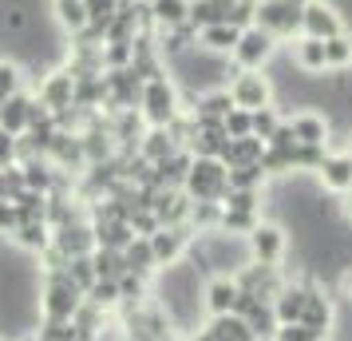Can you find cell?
<instances>
[{
  "label": "cell",
  "instance_id": "obj_1",
  "mask_svg": "<svg viewBox=\"0 0 352 341\" xmlns=\"http://www.w3.org/2000/svg\"><path fill=\"white\" fill-rule=\"evenodd\" d=\"M182 191L194 203H222L230 191V167L222 159H190V171L182 179Z\"/></svg>",
  "mask_w": 352,
  "mask_h": 341
},
{
  "label": "cell",
  "instance_id": "obj_2",
  "mask_svg": "<svg viewBox=\"0 0 352 341\" xmlns=\"http://www.w3.org/2000/svg\"><path fill=\"white\" fill-rule=\"evenodd\" d=\"M285 250H289V234H285V227H277V223H265V218H261V223L245 234V254H250V262L281 266Z\"/></svg>",
  "mask_w": 352,
  "mask_h": 341
},
{
  "label": "cell",
  "instance_id": "obj_3",
  "mask_svg": "<svg viewBox=\"0 0 352 341\" xmlns=\"http://www.w3.org/2000/svg\"><path fill=\"white\" fill-rule=\"evenodd\" d=\"M273 52H277V40H273L265 28H257V24H250V28H241L238 32V44H234V64L241 68V72H261V68L273 60Z\"/></svg>",
  "mask_w": 352,
  "mask_h": 341
},
{
  "label": "cell",
  "instance_id": "obj_4",
  "mask_svg": "<svg viewBox=\"0 0 352 341\" xmlns=\"http://www.w3.org/2000/svg\"><path fill=\"white\" fill-rule=\"evenodd\" d=\"M254 24H257V28H265L273 40L301 36V8H297V4H289V0H257Z\"/></svg>",
  "mask_w": 352,
  "mask_h": 341
},
{
  "label": "cell",
  "instance_id": "obj_5",
  "mask_svg": "<svg viewBox=\"0 0 352 341\" xmlns=\"http://www.w3.org/2000/svg\"><path fill=\"white\" fill-rule=\"evenodd\" d=\"M139 99H143V115H146L151 127H166V123L178 115V92H175V83L166 80V76L146 80L143 92H139Z\"/></svg>",
  "mask_w": 352,
  "mask_h": 341
},
{
  "label": "cell",
  "instance_id": "obj_6",
  "mask_svg": "<svg viewBox=\"0 0 352 341\" xmlns=\"http://www.w3.org/2000/svg\"><path fill=\"white\" fill-rule=\"evenodd\" d=\"M349 32V24L340 17L333 0H309L301 4V36H313V40H333V36Z\"/></svg>",
  "mask_w": 352,
  "mask_h": 341
},
{
  "label": "cell",
  "instance_id": "obj_7",
  "mask_svg": "<svg viewBox=\"0 0 352 341\" xmlns=\"http://www.w3.org/2000/svg\"><path fill=\"white\" fill-rule=\"evenodd\" d=\"M226 92L234 99V107H241V112H257V107L273 103V80L265 72H238Z\"/></svg>",
  "mask_w": 352,
  "mask_h": 341
},
{
  "label": "cell",
  "instance_id": "obj_8",
  "mask_svg": "<svg viewBox=\"0 0 352 341\" xmlns=\"http://www.w3.org/2000/svg\"><path fill=\"white\" fill-rule=\"evenodd\" d=\"M317 187L336 198L344 195V191H352V155L344 147L340 151H324V159L317 167Z\"/></svg>",
  "mask_w": 352,
  "mask_h": 341
},
{
  "label": "cell",
  "instance_id": "obj_9",
  "mask_svg": "<svg viewBox=\"0 0 352 341\" xmlns=\"http://www.w3.org/2000/svg\"><path fill=\"white\" fill-rule=\"evenodd\" d=\"M289 127H293V139L297 147H329L333 143V123H329V115L324 112H313V107H305L289 119Z\"/></svg>",
  "mask_w": 352,
  "mask_h": 341
},
{
  "label": "cell",
  "instance_id": "obj_10",
  "mask_svg": "<svg viewBox=\"0 0 352 341\" xmlns=\"http://www.w3.org/2000/svg\"><path fill=\"white\" fill-rule=\"evenodd\" d=\"M301 325H309L317 338H333V329H336V298H329L320 286H309V302H305Z\"/></svg>",
  "mask_w": 352,
  "mask_h": 341
},
{
  "label": "cell",
  "instance_id": "obj_11",
  "mask_svg": "<svg viewBox=\"0 0 352 341\" xmlns=\"http://www.w3.org/2000/svg\"><path fill=\"white\" fill-rule=\"evenodd\" d=\"M146 242H151V254H155V262H166V266H175L178 258H182V250H186V242H190V230H186V223L182 227H159L155 234H146Z\"/></svg>",
  "mask_w": 352,
  "mask_h": 341
},
{
  "label": "cell",
  "instance_id": "obj_12",
  "mask_svg": "<svg viewBox=\"0 0 352 341\" xmlns=\"http://www.w3.org/2000/svg\"><path fill=\"white\" fill-rule=\"evenodd\" d=\"M76 309H80V290L67 278H56L44 293V313L52 322H76Z\"/></svg>",
  "mask_w": 352,
  "mask_h": 341
},
{
  "label": "cell",
  "instance_id": "obj_13",
  "mask_svg": "<svg viewBox=\"0 0 352 341\" xmlns=\"http://www.w3.org/2000/svg\"><path fill=\"white\" fill-rule=\"evenodd\" d=\"M238 282L234 274H218L206 282V290H202V309H206L210 318H222V313H234V302H238Z\"/></svg>",
  "mask_w": 352,
  "mask_h": 341
},
{
  "label": "cell",
  "instance_id": "obj_14",
  "mask_svg": "<svg viewBox=\"0 0 352 341\" xmlns=\"http://www.w3.org/2000/svg\"><path fill=\"white\" fill-rule=\"evenodd\" d=\"M293 64L301 68L309 80L324 76V72H329V68H324V40H313V36H297V44H293Z\"/></svg>",
  "mask_w": 352,
  "mask_h": 341
},
{
  "label": "cell",
  "instance_id": "obj_15",
  "mask_svg": "<svg viewBox=\"0 0 352 341\" xmlns=\"http://www.w3.org/2000/svg\"><path fill=\"white\" fill-rule=\"evenodd\" d=\"M261 155H265V139L245 135V139H226L218 159H222L226 167H245V163H261Z\"/></svg>",
  "mask_w": 352,
  "mask_h": 341
},
{
  "label": "cell",
  "instance_id": "obj_16",
  "mask_svg": "<svg viewBox=\"0 0 352 341\" xmlns=\"http://www.w3.org/2000/svg\"><path fill=\"white\" fill-rule=\"evenodd\" d=\"M72 96H76V76H72V72H56V76H48V83L40 87V99H44V107H52V112L67 107Z\"/></svg>",
  "mask_w": 352,
  "mask_h": 341
},
{
  "label": "cell",
  "instance_id": "obj_17",
  "mask_svg": "<svg viewBox=\"0 0 352 341\" xmlns=\"http://www.w3.org/2000/svg\"><path fill=\"white\" fill-rule=\"evenodd\" d=\"M234 44H238V28H234V24H226V20H222V24H210V28L198 32V48L214 52V56H230Z\"/></svg>",
  "mask_w": 352,
  "mask_h": 341
},
{
  "label": "cell",
  "instance_id": "obj_18",
  "mask_svg": "<svg viewBox=\"0 0 352 341\" xmlns=\"http://www.w3.org/2000/svg\"><path fill=\"white\" fill-rule=\"evenodd\" d=\"M151 20L159 28H182L190 20V0H151Z\"/></svg>",
  "mask_w": 352,
  "mask_h": 341
},
{
  "label": "cell",
  "instance_id": "obj_19",
  "mask_svg": "<svg viewBox=\"0 0 352 341\" xmlns=\"http://www.w3.org/2000/svg\"><path fill=\"white\" fill-rule=\"evenodd\" d=\"M28 115H32V103L24 96H8L0 103V127L8 131V135H20V131L28 127Z\"/></svg>",
  "mask_w": 352,
  "mask_h": 341
},
{
  "label": "cell",
  "instance_id": "obj_20",
  "mask_svg": "<svg viewBox=\"0 0 352 341\" xmlns=\"http://www.w3.org/2000/svg\"><path fill=\"white\" fill-rule=\"evenodd\" d=\"M210 333L218 341H257L254 338V329L241 322L238 313H222V318H210V325H206Z\"/></svg>",
  "mask_w": 352,
  "mask_h": 341
},
{
  "label": "cell",
  "instance_id": "obj_21",
  "mask_svg": "<svg viewBox=\"0 0 352 341\" xmlns=\"http://www.w3.org/2000/svg\"><path fill=\"white\" fill-rule=\"evenodd\" d=\"M324 68L329 72H352V32L324 40Z\"/></svg>",
  "mask_w": 352,
  "mask_h": 341
},
{
  "label": "cell",
  "instance_id": "obj_22",
  "mask_svg": "<svg viewBox=\"0 0 352 341\" xmlns=\"http://www.w3.org/2000/svg\"><path fill=\"white\" fill-rule=\"evenodd\" d=\"M265 167L261 163H245V167H230V191H261L265 187Z\"/></svg>",
  "mask_w": 352,
  "mask_h": 341
},
{
  "label": "cell",
  "instance_id": "obj_23",
  "mask_svg": "<svg viewBox=\"0 0 352 341\" xmlns=\"http://www.w3.org/2000/svg\"><path fill=\"white\" fill-rule=\"evenodd\" d=\"M123 262H127L131 274H151V270L159 266V262H155V254H151V242H146V238H139V242L131 238L127 250H123Z\"/></svg>",
  "mask_w": 352,
  "mask_h": 341
},
{
  "label": "cell",
  "instance_id": "obj_24",
  "mask_svg": "<svg viewBox=\"0 0 352 341\" xmlns=\"http://www.w3.org/2000/svg\"><path fill=\"white\" fill-rule=\"evenodd\" d=\"M257 223H261V214L257 211H230V207H222L218 230H222V234H250Z\"/></svg>",
  "mask_w": 352,
  "mask_h": 341
},
{
  "label": "cell",
  "instance_id": "obj_25",
  "mask_svg": "<svg viewBox=\"0 0 352 341\" xmlns=\"http://www.w3.org/2000/svg\"><path fill=\"white\" fill-rule=\"evenodd\" d=\"M67 282H72L80 293H87L91 286H96V266H91V254H76V258H67Z\"/></svg>",
  "mask_w": 352,
  "mask_h": 341
},
{
  "label": "cell",
  "instance_id": "obj_26",
  "mask_svg": "<svg viewBox=\"0 0 352 341\" xmlns=\"http://www.w3.org/2000/svg\"><path fill=\"white\" fill-rule=\"evenodd\" d=\"M175 151H178V143L170 139V131H166V127H155L151 135H146V143H143V155H146L151 163H162V159H170Z\"/></svg>",
  "mask_w": 352,
  "mask_h": 341
},
{
  "label": "cell",
  "instance_id": "obj_27",
  "mask_svg": "<svg viewBox=\"0 0 352 341\" xmlns=\"http://www.w3.org/2000/svg\"><path fill=\"white\" fill-rule=\"evenodd\" d=\"M91 266H96V278H119V274H127V262H123V254H119V250H111V246L96 250V254H91Z\"/></svg>",
  "mask_w": 352,
  "mask_h": 341
},
{
  "label": "cell",
  "instance_id": "obj_28",
  "mask_svg": "<svg viewBox=\"0 0 352 341\" xmlns=\"http://www.w3.org/2000/svg\"><path fill=\"white\" fill-rule=\"evenodd\" d=\"M230 107H234V99H230V92H226V87L206 92V96L198 99V115H206V119H226V115H230Z\"/></svg>",
  "mask_w": 352,
  "mask_h": 341
},
{
  "label": "cell",
  "instance_id": "obj_29",
  "mask_svg": "<svg viewBox=\"0 0 352 341\" xmlns=\"http://www.w3.org/2000/svg\"><path fill=\"white\" fill-rule=\"evenodd\" d=\"M281 119H285V115L277 112L273 103H270V107H257V112H250V131H254L257 139H270L273 127H277Z\"/></svg>",
  "mask_w": 352,
  "mask_h": 341
},
{
  "label": "cell",
  "instance_id": "obj_30",
  "mask_svg": "<svg viewBox=\"0 0 352 341\" xmlns=\"http://www.w3.org/2000/svg\"><path fill=\"white\" fill-rule=\"evenodd\" d=\"M83 8H87V24H96V28H111L115 12H119L115 0H83Z\"/></svg>",
  "mask_w": 352,
  "mask_h": 341
},
{
  "label": "cell",
  "instance_id": "obj_31",
  "mask_svg": "<svg viewBox=\"0 0 352 341\" xmlns=\"http://www.w3.org/2000/svg\"><path fill=\"white\" fill-rule=\"evenodd\" d=\"M87 298H91V306L96 309L115 306V302H119V282H115V278H96V286L87 290Z\"/></svg>",
  "mask_w": 352,
  "mask_h": 341
},
{
  "label": "cell",
  "instance_id": "obj_32",
  "mask_svg": "<svg viewBox=\"0 0 352 341\" xmlns=\"http://www.w3.org/2000/svg\"><path fill=\"white\" fill-rule=\"evenodd\" d=\"M324 151H329V147H297V151H293V175H297V171H313V175H317Z\"/></svg>",
  "mask_w": 352,
  "mask_h": 341
},
{
  "label": "cell",
  "instance_id": "obj_33",
  "mask_svg": "<svg viewBox=\"0 0 352 341\" xmlns=\"http://www.w3.org/2000/svg\"><path fill=\"white\" fill-rule=\"evenodd\" d=\"M226 127V139H245V135H254L250 131V112H241V107H230V115L222 119Z\"/></svg>",
  "mask_w": 352,
  "mask_h": 341
},
{
  "label": "cell",
  "instance_id": "obj_34",
  "mask_svg": "<svg viewBox=\"0 0 352 341\" xmlns=\"http://www.w3.org/2000/svg\"><path fill=\"white\" fill-rule=\"evenodd\" d=\"M40 341H80V325L76 322H52L40 329Z\"/></svg>",
  "mask_w": 352,
  "mask_h": 341
},
{
  "label": "cell",
  "instance_id": "obj_35",
  "mask_svg": "<svg viewBox=\"0 0 352 341\" xmlns=\"http://www.w3.org/2000/svg\"><path fill=\"white\" fill-rule=\"evenodd\" d=\"M56 8H60V20H64L67 28H83V24H87V8H83V0H60Z\"/></svg>",
  "mask_w": 352,
  "mask_h": 341
},
{
  "label": "cell",
  "instance_id": "obj_36",
  "mask_svg": "<svg viewBox=\"0 0 352 341\" xmlns=\"http://www.w3.org/2000/svg\"><path fill=\"white\" fill-rule=\"evenodd\" d=\"M257 203H261V191H226L222 207L230 211H257Z\"/></svg>",
  "mask_w": 352,
  "mask_h": 341
},
{
  "label": "cell",
  "instance_id": "obj_37",
  "mask_svg": "<svg viewBox=\"0 0 352 341\" xmlns=\"http://www.w3.org/2000/svg\"><path fill=\"white\" fill-rule=\"evenodd\" d=\"M16 234H20V242L32 246V250H36V246H40V250L48 246V227H44V223H20Z\"/></svg>",
  "mask_w": 352,
  "mask_h": 341
},
{
  "label": "cell",
  "instance_id": "obj_38",
  "mask_svg": "<svg viewBox=\"0 0 352 341\" xmlns=\"http://www.w3.org/2000/svg\"><path fill=\"white\" fill-rule=\"evenodd\" d=\"M273 341H320L309 325H301V322H289V325H277L273 329Z\"/></svg>",
  "mask_w": 352,
  "mask_h": 341
},
{
  "label": "cell",
  "instance_id": "obj_39",
  "mask_svg": "<svg viewBox=\"0 0 352 341\" xmlns=\"http://www.w3.org/2000/svg\"><path fill=\"white\" fill-rule=\"evenodd\" d=\"M8 96H16V68L0 64V103H4Z\"/></svg>",
  "mask_w": 352,
  "mask_h": 341
},
{
  "label": "cell",
  "instance_id": "obj_40",
  "mask_svg": "<svg viewBox=\"0 0 352 341\" xmlns=\"http://www.w3.org/2000/svg\"><path fill=\"white\" fill-rule=\"evenodd\" d=\"M20 227V214H16V203L0 198V230H16Z\"/></svg>",
  "mask_w": 352,
  "mask_h": 341
},
{
  "label": "cell",
  "instance_id": "obj_41",
  "mask_svg": "<svg viewBox=\"0 0 352 341\" xmlns=\"http://www.w3.org/2000/svg\"><path fill=\"white\" fill-rule=\"evenodd\" d=\"M12 155H16V139L8 131H0V167H12Z\"/></svg>",
  "mask_w": 352,
  "mask_h": 341
},
{
  "label": "cell",
  "instance_id": "obj_42",
  "mask_svg": "<svg viewBox=\"0 0 352 341\" xmlns=\"http://www.w3.org/2000/svg\"><path fill=\"white\" fill-rule=\"evenodd\" d=\"M24 183H28V187H40V191H44V187H48V171H44V167H28V175H24Z\"/></svg>",
  "mask_w": 352,
  "mask_h": 341
},
{
  "label": "cell",
  "instance_id": "obj_43",
  "mask_svg": "<svg viewBox=\"0 0 352 341\" xmlns=\"http://www.w3.org/2000/svg\"><path fill=\"white\" fill-rule=\"evenodd\" d=\"M340 298H344V302L352 306V262L344 266V270H340Z\"/></svg>",
  "mask_w": 352,
  "mask_h": 341
},
{
  "label": "cell",
  "instance_id": "obj_44",
  "mask_svg": "<svg viewBox=\"0 0 352 341\" xmlns=\"http://www.w3.org/2000/svg\"><path fill=\"white\" fill-rule=\"evenodd\" d=\"M340 214L352 223V191H344V195H340Z\"/></svg>",
  "mask_w": 352,
  "mask_h": 341
},
{
  "label": "cell",
  "instance_id": "obj_45",
  "mask_svg": "<svg viewBox=\"0 0 352 341\" xmlns=\"http://www.w3.org/2000/svg\"><path fill=\"white\" fill-rule=\"evenodd\" d=\"M0 198H8V187H4V171H0Z\"/></svg>",
  "mask_w": 352,
  "mask_h": 341
},
{
  "label": "cell",
  "instance_id": "obj_46",
  "mask_svg": "<svg viewBox=\"0 0 352 341\" xmlns=\"http://www.w3.org/2000/svg\"><path fill=\"white\" fill-rule=\"evenodd\" d=\"M289 4H297V8H301V4H309V0H289Z\"/></svg>",
  "mask_w": 352,
  "mask_h": 341
},
{
  "label": "cell",
  "instance_id": "obj_47",
  "mask_svg": "<svg viewBox=\"0 0 352 341\" xmlns=\"http://www.w3.org/2000/svg\"><path fill=\"white\" fill-rule=\"evenodd\" d=\"M344 151H349V155H352V143H349V147H344Z\"/></svg>",
  "mask_w": 352,
  "mask_h": 341
},
{
  "label": "cell",
  "instance_id": "obj_48",
  "mask_svg": "<svg viewBox=\"0 0 352 341\" xmlns=\"http://www.w3.org/2000/svg\"><path fill=\"white\" fill-rule=\"evenodd\" d=\"M320 341H333V338H320Z\"/></svg>",
  "mask_w": 352,
  "mask_h": 341
},
{
  "label": "cell",
  "instance_id": "obj_49",
  "mask_svg": "<svg viewBox=\"0 0 352 341\" xmlns=\"http://www.w3.org/2000/svg\"><path fill=\"white\" fill-rule=\"evenodd\" d=\"M28 341H40V338H28Z\"/></svg>",
  "mask_w": 352,
  "mask_h": 341
},
{
  "label": "cell",
  "instance_id": "obj_50",
  "mask_svg": "<svg viewBox=\"0 0 352 341\" xmlns=\"http://www.w3.org/2000/svg\"><path fill=\"white\" fill-rule=\"evenodd\" d=\"M146 4H151V0H146Z\"/></svg>",
  "mask_w": 352,
  "mask_h": 341
},
{
  "label": "cell",
  "instance_id": "obj_51",
  "mask_svg": "<svg viewBox=\"0 0 352 341\" xmlns=\"http://www.w3.org/2000/svg\"><path fill=\"white\" fill-rule=\"evenodd\" d=\"M80 341H83V338H80Z\"/></svg>",
  "mask_w": 352,
  "mask_h": 341
}]
</instances>
